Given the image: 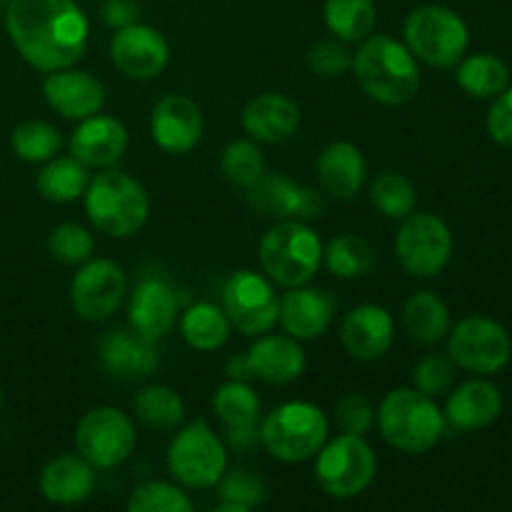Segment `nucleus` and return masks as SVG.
<instances>
[{"instance_id":"obj_2","label":"nucleus","mask_w":512,"mask_h":512,"mask_svg":"<svg viewBox=\"0 0 512 512\" xmlns=\"http://www.w3.org/2000/svg\"><path fill=\"white\" fill-rule=\"evenodd\" d=\"M355 80L380 105H405L420 88V70L408 45L390 35H368L353 55Z\"/></svg>"},{"instance_id":"obj_28","label":"nucleus","mask_w":512,"mask_h":512,"mask_svg":"<svg viewBox=\"0 0 512 512\" xmlns=\"http://www.w3.org/2000/svg\"><path fill=\"white\" fill-rule=\"evenodd\" d=\"M320 188L335 200H350L360 193L365 183V158L358 145L330 143L318 155Z\"/></svg>"},{"instance_id":"obj_41","label":"nucleus","mask_w":512,"mask_h":512,"mask_svg":"<svg viewBox=\"0 0 512 512\" xmlns=\"http://www.w3.org/2000/svg\"><path fill=\"white\" fill-rule=\"evenodd\" d=\"M220 170H223L228 183L238 185V188H250L265 173L263 150L253 140H233L223 150Z\"/></svg>"},{"instance_id":"obj_48","label":"nucleus","mask_w":512,"mask_h":512,"mask_svg":"<svg viewBox=\"0 0 512 512\" xmlns=\"http://www.w3.org/2000/svg\"><path fill=\"white\" fill-rule=\"evenodd\" d=\"M225 448L233 453L245 455L260 445V428L258 423L250 425H225Z\"/></svg>"},{"instance_id":"obj_16","label":"nucleus","mask_w":512,"mask_h":512,"mask_svg":"<svg viewBox=\"0 0 512 512\" xmlns=\"http://www.w3.org/2000/svg\"><path fill=\"white\" fill-rule=\"evenodd\" d=\"M110 60L115 68L133 80L158 78L170 63V45L150 25H125L110 40Z\"/></svg>"},{"instance_id":"obj_5","label":"nucleus","mask_w":512,"mask_h":512,"mask_svg":"<svg viewBox=\"0 0 512 512\" xmlns=\"http://www.w3.org/2000/svg\"><path fill=\"white\" fill-rule=\"evenodd\" d=\"M323 263V243L303 220H278L260 240V265L273 283L298 288Z\"/></svg>"},{"instance_id":"obj_27","label":"nucleus","mask_w":512,"mask_h":512,"mask_svg":"<svg viewBox=\"0 0 512 512\" xmlns=\"http://www.w3.org/2000/svg\"><path fill=\"white\" fill-rule=\"evenodd\" d=\"M245 133L260 143H283L300 128V108L280 93L255 95L243 108Z\"/></svg>"},{"instance_id":"obj_31","label":"nucleus","mask_w":512,"mask_h":512,"mask_svg":"<svg viewBox=\"0 0 512 512\" xmlns=\"http://www.w3.org/2000/svg\"><path fill=\"white\" fill-rule=\"evenodd\" d=\"M88 183V165H83L73 155L70 158H50V163L35 178L38 193L48 203H73L80 195H85Z\"/></svg>"},{"instance_id":"obj_8","label":"nucleus","mask_w":512,"mask_h":512,"mask_svg":"<svg viewBox=\"0 0 512 512\" xmlns=\"http://www.w3.org/2000/svg\"><path fill=\"white\" fill-rule=\"evenodd\" d=\"M405 45L433 68H453L468 50L470 33L465 20L445 5H420L405 18Z\"/></svg>"},{"instance_id":"obj_40","label":"nucleus","mask_w":512,"mask_h":512,"mask_svg":"<svg viewBox=\"0 0 512 512\" xmlns=\"http://www.w3.org/2000/svg\"><path fill=\"white\" fill-rule=\"evenodd\" d=\"M125 508L130 512H190L193 500L173 483L148 480L130 490Z\"/></svg>"},{"instance_id":"obj_26","label":"nucleus","mask_w":512,"mask_h":512,"mask_svg":"<svg viewBox=\"0 0 512 512\" xmlns=\"http://www.w3.org/2000/svg\"><path fill=\"white\" fill-rule=\"evenodd\" d=\"M98 475L83 455H58L40 470V493L53 505H78L93 495Z\"/></svg>"},{"instance_id":"obj_11","label":"nucleus","mask_w":512,"mask_h":512,"mask_svg":"<svg viewBox=\"0 0 512 512\" xmlns=\"http://www.w3.org/2000/svg\"><path fill=\"white\" fill-rule=\"evenodd\" d=\"M395 253L405 273L433 278L453 255V233L448 223L433 213H410L395 235Z\"/></svg>"},{"instance_id":"obj_4","label":"nucleus","mask_w":512,"mask_h":512,"mask_svg":"<svg viewBox=\"0 0 512 512\" xmlns=\"http://www.w3.org/2000/svg\"><path fill=\"white\" fill-rule=\"evenodd\" d=\"M88 220L110 238H130L148 223L150 198L143 185L123 170L95 175L85 188Z\"/></svg>"},{"instance_id":"obj_15","label":"nucleus","mask_w":512,"mask_h":512,"mask_svg":"<svg viewBox=\"0 0 512 512\" xmlns=\"http://www.w3.org/2000/svg\"><path fill=\"white\" fill-rule=\"evenodd\" d=\"M248 190V203L265 218L315 220L325 213L323 195L280 173H263Z\"/></svg>"},{"instance_id":"obj_47","label":"nucleus","mask_w":512,"mask_h":512,"mask_svg":"<svg viewBox=\"0 0 512 512\" xmlns=\"http://www.w3.org/2000/svg\"><path fill=\"white\" fill-rule=\"evenodd\" d=\"M138 15L140 8L135 0H105V5L100 8V18H103V23L113 30L138 23Z\"/></svg>"},{"instance_id":"obj_43","label":"nucleus","mask_w":512,"mask_h":512,"mask_svg":"<svg viewBox=\"0 0 512 512\" xmlns=\"http://www.w3.org/2000/svg\"><path fill=\"white\" fill-rule=\"evenodd\" d=\"M455 378V363L450 355H425V358L418 360V365L413 368V385L420 393L430 395H443L448 393L450 385H453Z\"/></svg>"},{"instance_id":"obj_19","label":"nucleus","mask_w":512,"mask_h":512,"mask_svg":"<svg viewBox=\"0 0 512 512\" xmlns=\"http://www.w3.org/2000/svg\"><path fill=\"white\" fill-rule=\"evenodd\" d=\"M128 318L133 330L150 340H163L178 320V295L160 275H148L135 285L128 303Z\"/></svg>"},{"instance_id":"obj_20","label":"nucleus","mask_w":512,"mask_h":512,"mask_svg":"<svg viewBox=\"0 0 512 512\" xmlns=\"http://www.w3.org/2000/svg\"><path fill=\"white\" fill-rule=\"evenodd\" d=\"M43 95L55 113L73 120L100 113L105 105L103 83L95 75L73 68L48 73V78L43 80Z\"/></svg>"},{"instance_id":"obj_29","label":"nucleus","mask_w":512,"mask_h":512,"mask_svg":"<svg viewBox=\"0 0 512 512\" xmlns=\"http://www.w3.org/2000/svg\"><path fill=\"white\" fill-rule=\"evenodd\" d=\"M403 325L420 345H435L450 333V313L443 298L430 290H418L405 300Z\"/></svg>"},{"instance_id":"obj_50","label":"nucleus","mask_w":512,"mask_h":512,"mask_svg":"<svg viewBox=\"0 0 512 512\" xmlns=\"http://www.w3.org/2000/svg\"><path fill=\"white\" fill-rule=\"evenodd\" d=\"M0 408H3V388H0Z\"/></svg>"},{"instance_id":"obj_35","label":"nucleus","mask_w":512,"mask_h":512,"mask_svg":"<svg viewBox=\"0 0 512 512\" xmlns=\"http://www.w3.org/2000/svg\"><path fill=\"white\" fill-rule=\"evenodd\" d=\"M135 418L148 428L175 430L185 418V403L168 385H150L133 398Z\"/></svg>"},{"instance_id":"obj_32","label":"nucleus","mask_w":512,"mask_h":512,"mask_svg":"<svg viewBox=\"0 0 512 512\" xmlns=\"http://www.w3.org/2000/svg\"><path fill=\"white\" fill-rule=\"evenodd\" d=\"M460 88L473 98H495L503 93L510 83L508 65L490 53H475L460 60L455 73Z\"/></svg>"},{"instance_id":"obj_30","label":"nucleus","mask_w":512,"mask_h":512,"mask_svg":"<svg viewBox=\"0 0 512 512\" xmlns=\"http://www.w3.org/2000/svg\"><path fill=\"white\" fill-rule=\"evenodd\" d=\"M230 320L223 308L213 303H195L180 318V333L190 348L200 353H210L228 343L230 338Z\"/></svg>"},{"instance_id":"obj_17","label":"nucleus","mask_w":512,"mask_h":512,"mask_svg":"<svg viewBox=\"0 0 512 512\" xmlns=\"http://www.w3.org/2000/svg\"><path fill=\"white\" fill-rule=\"evenodd\" d=\"M203 128V110L188 95H165L153 105V113H150V133H153L155 145L165 153L183 155L198 148L203 140Z\"/></svg>"},{"instance_id":"obj_23","label":"nucleus","mask_w":512,"mask_h":512,"mask_svg":"<svg viewBox=\"0 0 512 512\" xmlns=\"http://www.w3.org/2000/svg\"><path fill=\"white\" fill-rule=\"evenodd\" d=\"M393 338V318H390L388 310L373 303L353 308L340 325L343 348L355 360H365V363L383 358L393 345Z\"/></svg>"},{"instance_id":"obj_25","label":"nucleus","mask_w":512,"mask_h":512,"mask_svg":"<svg viewBox=\"0 0 512 512\" xmlns=\"http://www.w3.org/2000/svg\"><path fill=\"white\" fill-rule=\"evenodd\" d=\"M503 410V395L488 380H468L460 385L445 405V425L458 433H473V430L488 428L500 418Z\"/></svg>"},{"instance_id":"obj_7","label":"nucleus","mask_w":512,"mask_h":512,"mask_svg":"<svg viewBox=\"0 0 512 512\" xmlns=\"http://www.w3.org/2000/svg\"><path fill=\"white\" fill-rule=\"evenodd\" d=\"M378 473V458L363 435L340 433L315 453V480L335 500L363 495Z\"/></svg>"},{"instance_id":"obj_21","label":"nucleus","mask_w":512,"mask_h":512,"mask_svg":"<svg viewBox=\"0 0 512 512\" xmlns=\"http://www.w3.org/2000/svg\"><path fill=\"white\" fill-rule=\"evenodd\" d=\"M128 148V130L110 115H88L70 135V153L88 168H113Z\"/></svg>"},{"instance_id":"obj_13","label":"nucleus","mask_w":512,"mask_h":512,"mask_svg":"<svg viewBox=\"0 0 512 512\" xmlns=\"http://www.w3.org/2000/svg\"><path fill=\"white\" fill-rule=\"evenodd\" d=\"M448 355L455 368L493 375L510 363L512 340L508 330L490 318H465L450 330Z\"/></svg>"},{"instance_id":"obj_33","label":"nucleus","mask_w":512,"mask_h":512,"mask_svg":"<svg viewBox=\"0 0 512 512\" xmlns=\"http://www.w3.org/2000/svg\"><path fill=\"white\" fill-rule=\"evenodd\" d=\"M325 25L343 43H363L375 28L373 0H325Z\"/></svg>"},{"instance_id":"obj_9","label":"nucleus","mask_w":512,"mask_h":512,"mask_svg":"<svg viewBox=\"0 0 512 512\" xmlns=\"http://www.w3.org/2000/svg\"><path fill=\"white\" fill-rule=\"evenodd\" d=\"M168 470L185 488H215L228 470V448L205 420H193L170 440Z\"/></svg>"},{"instance_id":"obj_38","label":"nucleus","mask_w":512,"mask_h":512,"mask_svg":"<svg viewBox=\"0 0 512 512\" xmlns=\"http://www.w3.org/2000/svg\"><path fill=\"white\" fill-rule=\"evenodd\" d=\"M213 408L223 425H250L260 418V398L245 380H228L215 390Z\"/></svg>"},{"instance_id":"obj_45","label":"nucleus","mask_w":512,"mask_h":512,"mask_svg":"<svg viewBox=\"0 0 512 512\" xmlns=\"http://www.w3.org/2000/svg\"><path fill=\"white\" fill-rule=\"evenodd\" d=\"M335 420L340 430L350 435H365L375 423V410L370 400L360 393H348L338 400L335 408Z\"/></svg>"},{"instance_id":"obj_22","label":"nucleus","mask_w":512,"mask_h":512,"mask_svg":"<svg viewBox=\"0 0 512 512\" xmlns=\"http://www.w3.org/2000/svg\"><path fill=\"white\" fill-rule=\"evenodd\" d=\"M335 310H338V300L328 290L298 285L280 298L278 323L295 340H313L330 328Z\"/></svg>"},{"instance_id":"obj_39","label":"nucleus","mask_w":512,"mask_h":512,"mask_svg":"<svg viewBox=\"0 0 512 512\" xmlns=\"http://www.w3.org/2000/svg\"><path fill=\"white\" fill-rule=\"evenodd\" d=\"M63 140L60 133L45 120H25L10 135V148L25 163H43L55 158Z\"/></svg>"},{"instance_id":"obj_49","label":"nucleus","mask_w":512,"mask_h":512,"mask_svg":"<svg viewBox=\"0 0 512 512\" xmlns=\"http://www.w3.org/2000/svg\"><path fill=\"white\" fill-rule=\"evenodd\" d=\"M225 373H228L230 380H253V368H250V360L248 355H233V358L228 360V365H225Z\"/></svg>"},{"instance_id":"obj_34","label":"nucleus","mask_w":512,"mask_h":512,"mask_svg":"<svg viewBox=\"0 0 512 512\" xmlns=\"http://www.w3.org/2000/svg\"><path fill=\"white\" fill-rule=\"evenodd\" d=\"M325 268L335 275V278L353 280L363 278L375 268L378 258H375L373 245L360 235H338L330 240L328 248L323 250Z\"/></svg>"},{"instance_id":"obj_12","label":"nucleus","mask_w":512,"mask_h":512,"mask_svg":"<svg viewBox=\"0 0 512 512\" xmlns=\"http://www.w3.org/2000/svg\"><path fill=\"white\" fill-rule=\"evenodd\" d=\"M223 310L235 330L258 338L278 323L280 298L268 278L253 270H238L223 285Z\"/></svg>"},{"instance_id":"obj_14","label":"nucleus","mask_w":512,"mask_h":512,"mask_svg":"<svg viewBox=\"0 0 512 512\" xmlns=\"http://www.w3.org/2000/svg\"><path fill=\"white\" fill-rule=\"evenodd\" d=\"M128 290L123 268L108 258L88 260L70 283V303L83 320L103 323L120 308Z\"/></svg>"},{"instance_id":"obj_24","label":"nucleus","mask_w":512,"mask_h":512,"mask_svg":"<svg viewBox=\"0 0 512 512\" xmlns=\"http://www.w3.org/2000/svg\"><path fill=\"white\" fill-rule=\"evenodd\" d=\"M253 375L270 385H288L298 380L305 370V350L293 335H258L248 348Z\"/></svg>"},{"instance_id":"obj_10","label":"nucleus","mask_w":512,"mask_h":512,"mask_svg":"<svg viewBox=\"0 0 512 512\" xmlns=\"http://www.w3.org/2000/svg\"><path fill=\"white\" fill-rule=\"evenodd\" d=\"M135 443L138 433L133 420L110 405L85 413L75 428V448L95 470L123 465L135 450Z\"/></svg>"},{"instance_id":"obj_36","label":"nucleus","mask_w":512,"mask_h":512,"mask_svg":"<svg viewBox=\"0 0 512 512\" xmlns=\"http://www.w3.org/2000/svg\"><path fill=\"white\" fill-rule=\"evenodd\" d=\"M265 483L255 470L235 468L225 470L223 478L218 480V512H248L258 508L265 500Z\"/></svg>"},{"instance_id":"obj_46","label":"nucleus","mask_w":512,"mask_h":512,"mask_svg":"<svg viewBox=\"0 0 512 512\" xmlns=\"http://www.w3.org/2000/svg\"><path fill=\"white\" fill-rule=\"evenodd\" d=\"M488 133L495 143L512 148V88H505L495 98L488 113Z\"/></svg>"},{"instance_id":"obj_3","label":"nucleus","mask_w":512,"mask_h":512,"mask_svg":"<svg viewBox=\"0 0 512 512\" xmlns=\"http://www.w3.org/2000/svg\"><path fill=\"white\" fill-rule=\"evenodd\" d=\"M375 418L385 443L405 455L428 453L445 433L443 410L430 395L415 388L390 390Z\"/></svg>"},{"instance_id":"obj_37","label":"nucleus","mask_w":512,"mask_h":512,"mask_svg":"<svg viewBox=\"0 0 512 512\" xmlns=\"http://www.w3.org/2000/svg\"><path fill=\"white\" fill-rule=\"evenodd\" d=\"M370 200H373L375 210L380 215L390 220H403L415 210L418 193H415V185L403 173L383 170L370 185Z\"/></svg>"},{"instance_id":"obj_42","label":"nucleus","mask_w":512,"mask_h":512,"mask_svg":"<svg viewBox=\"0 0 512 512\" xmlns=\"http://www.w3.org/2000/svg\"><path fill=\"white\" fill-rule=\"evenodd\" d=\"M93 235L78 223H63L50 230L48 253L60 265H80L93 255Z\"/></svg>"},{"instance_id":"obj_6","label":"nucleus","mask_w":512,"mask_h":512,"mask_svg":"<svg viewBox=\"0 0 512 512\" xmlns=\"http://www.w3.org/2000/svg\"><path fill=\"white\" fill-rule=\"evenodd\" d=\"M330 435L323 410L305 400L278 405L260 425V445L280 463H305L315 458Z\"/></svg>"},{"instance_id":"obj_44","label":"nucleus","mask_w":512,"mask_h":512,"mask_svg":"<svg viewBox=\"0 0 512 512\" xmlns=\"http://www.w3.org/2000/svg\"><path fill=\"white\" fill-rule=\"evenodd\" d=\"M308 65L320 78H340L353 68V53L343 40H318L310 45Z\"/></svg>"},{"instance_id":"obj_18","label":"nucleus","mask_w":512,"mask_h":512,"mask_svg":"<svg viewBox=\"0 0 512 512\" xmlns=\"http://www.w3.org/2000/svg\"><path fill=\"white\" fill-rule=\"evenodd\" d=\"M98 360L105 373L120 383L150 378L160 365L155 340L145 338L138 330H110L100 340Z\"/></svg>"},{"instance_id":"obj_1","label":"nucleus","mask_w":512,"mask_h":512,"mask_svg":"<svg viewBox=\"0 0 512 512\" xmlns=\"http://www.w3.org/2000/svg\"><path fill=\"white\" fill-rule=\"evenodd\" d=\"M5 28L20 58L40 73L73 68L88 48L90 25L75 0H13Z\"/></svg>"}]
</instances>
